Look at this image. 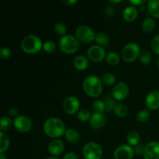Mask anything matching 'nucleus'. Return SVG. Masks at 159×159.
Here are the masks:
<instances>
[{
  "instance_id": "1",
  "label": "nucleus",
  "mask_w": 159,
  "mask_h": 159,
  "mask_svg": "<svg viewBox=\"0 0 159 159\" xmlns=\"http://www.w3.org/2000/svg\"><path fill=\"white\" fill-rule=\"evenodd\" d=\"M43 132L47 136L52 138H59L65 134L66 129L65 124L58 118H49L43 125Z\"/></svg>"
},
{
  "instance_id": "2",
  "label": "nucleus",
  "mask_w": 159,
  "mask_h": 159,
  "mask_svg": "<svg viewBox=\"0 0 159 159\" xmlns=\"http://www.w3.org/2000/svg\"><path fill=\"white\" fill-rule=\"evenodd\" d=\"M82 87L89 96L97 98L102 92V82L96 75H89L84 79Z\"/></svg>"
},
{
  "instance_id": "17",
  "label": "nucleus",
  "mask_w": 159,
  "mask_h": 159,
  "mask_svg": "<svg viewBox=\"0 0 159 159\" xmlns=\"http://www.w3.org/2000/svg\"><path fill=\"white\" fill-rule=\"evenodd\" d=\"M138 10L134 6H128L123 12V18L127 22H133L138 18Z\"/></svg>"
},
{
  "instance_id": "34",
  "label": "nucleus",
  "mask_w": 159,
  "mask_h": 159,
  "mask_svg": "<svg viewBox=\"0 0 159 159\" xmlns=\"http://www.w3.org/2000/svg\"><path fill=\"white\" fill-rule=\"evenodd\" d=\"M56 48H57L56 43L54 41H52V40H48V41H46L43 44V51L47 53H49V54L54 52Z\"/></svg>"
},
{
  "instance_id": "45",
  "label": "nucleus",
  "mask_w": 159,
  "mask_h": 159,
  "mask_svg": "<svg viewBox=\"0 0 159 159\" xmlns=\"http://www.w3.org/2000/svg\"><path fill=\"white\" fill-rule=\"evenodd\" d=\"M156 65H157V67L159 68V57L157 59V61H156Z\"/></svg>"
},
{
  "instance_id": "20",
  "label": "nucleus",
  "mask_w": 159,
  "mask_h": 159,
  "mask_svg": "<svg viewBox=\"0 0 159 159\" xmlns=\"http://www.w3.org/2000/svg\"><path fill=\"white\" fill-rule=\"evenodd\" d=\"M65 138L68 142L71 144H75L80 140V134L79 132L75 129H68L65 131Z\"/></svg>"
},
{
  "instance_id": "40",
  "label": "nucleus",
  "mask_w": 159,
  "mask_h": 159,
  "mask_svg": "<svg viewBox=\"0 0 159 159\" xmlns=\"http://www.w3.org/2000/svg\"><path fill=\"white\" fill-rule=\"evenodd\" d=\"M9 116H12V117L16 118L17 116H18V114H19L18 110H17L16 108H15V107H12V108L9 109Z\"/></svg>"
},
{
  "instance_id": "39",
  "label": "nucleus",
  "mask_w": 159,
  "mask_h": 159,
  "mask_svg": "<svg viewBox=\"0 0 159 159\" xmlns=\"http://www.w3.org/2000/svg\"><path fill=\"white\" fill-rule=\"evenodd\" d=\"M62 159H79V157L75 152H68L63 157Z\"/></svg>"
},
{
  "instance_id": "15",
  "label": "nucleus",
  "mask_w": 159,
  "mask_h": 159,
  "mask_svg": "<svg viewBox=\"0 0 159 159\" xmlns=\"http://www.w3.org/2000/svg\"><path fill=\"white\" fill-rule=\"evenodd\" d=\"M145 104L148 108L150 109V110H158L159 108V92H150L146 96Z\"/></svg>"
},
{
  "instance_id": "32",
  "label": "nucleus",
  "mask_w": 159,
  "mask_h": 159,
  "mask_svg": "<svg viewBox=\"0 0 159 159\" xmlns=\"http://www.w3.org/2000/svg\"><path fill=\"white\" fill-rule=\"evenodd\" d=\"M104 104H105V109L106 112H110L111 110H114V107L116 103H115L114 100L112 97H110V96H107L104 99Z\"/></svg>"
},
{
  "instance_id": "5",
  "label": "nucleus",
  "mask_w": 159,
  "mask_h": 159,
  "mask_svg": "<svg viewBox=\"0 0 159 159\" xmlns=\"http://www.w3.org/2000/svg\"><path fill=\"white\" fill-rule=\"evenodd\" d=\"M140 47L136 43H128L123 48L121 55L124 61L127 63L134 62L140 55Z\"/></svg>"
},
{
  "instance_id": "7",
  "label": "nucleus",
  "mask_w": 159,
  "mask_h": 159,
  "mask_svg": "<svg viewBox=\"0 0 159 159\" xmlns=\"http://www.w3.org/2000/svg\"><path fill=\"white\" fill-rule=\"evenodd\" d=\"M75 35L78 40L83 43H92L96 38V34L93 30L85 25H82L77 28Z\"/></svg>"
},
{
  "instance_id": "10",
  "label": "nucleus",
  "mask_w": 159,
  "mask_h": 159,
  "mask_svg": "<svg viewBox=\"0 0 159 159\" xmlns=\"http://www.w3.org/2000/svg\"><path fill=\"white\" fill-rule=\"evenodd\" d=\"M87 55L90 61L98 63V62L102 61L105 58L106 52L102 47L99 46V45H93L89 48L87 51Z\"/></svg>"
},
{
  "instance_id": "38",
  "label": "nucleus",
  "mask_w": 159,
  "mask_h": 159,
  "mask_svg": "<svg viewBox=\"0 0 159 159\" xmlns=\"http://www.w3.org/2000/svg\"><path fill=\"white\" fill-rule=\"evenodd\" d=\"M144 149H145V146L142 144H139L135 147V148L134 149V153L137 154L138 155H144Z\"/></svg>"
},
{
  "instance_id": "21",
  "label": "nucleus",
  "mask_w": 159,
  "mask_h": 159,
  "mask_svg": "<svg viewBox=\"0 0 159 159\" xmlns=\"http://www.w3.org/2000/svg\"><path fill=\"white\" fill-rule=\"evenodd\" d=\"M95 41L98 43L99 46L107 48L110 43V37L106 33L99 32L96 35Z\"/></svg>"
},
{
  "instance_id": "4",
  "label": "nucleus",
  "mask_w": 159,
  "mask_h": 159,
  "mask_svg": "<svg viewBox=\"0 0 159 159\" xmlns=\"http://www.w3.org/2000/svg\"><path fill=\"white\" fill-rule=\"evenodd\" d=\"M80 47V41L72 35H65L59 41V48L62 52L71 54L78 51Z\"/></svg>"
},
{
  "instance_id": "28",
  "label": "nucleus",
  "mask_w": 159,
  "mask_h": 159,
  "mask_svg": "<svg viewBox=\"0 0 159 159\" xmlns=\"http://www.w3.org/2000/svg\"><path fill=\"white\" fill-rule=\"evenodd\" d=\"M107 62L111 66H115L120 62V56L116 52H110L107 55Z\"/></svg>"
},
{
  "instance_id": "22",
  "label": "nucleus",
  "mask_w": 159,
  "mask_h": 159,
  "mask_svg": "<svg viewBox=\"0 0 159 159\" xmlns=\"http://www.w3.org/2000/svg\"><path fill=\"white\" fill-rule=\"evenodd\" d=\"M9 146V136L4 132H0V154H3L8 150Z\"/></svg>"
},
{
  "instance_id": "46",
  "label": "nucleus",
  "mask_w": 159,
  "mask_h": 159,
  "mask_svg": "<svg viewBox=\"0 0 159 159\" xmlns=\"http://www.w3.org/2000/svg\"><path fill=\"white\" fill-rule=\"evenodd\" d=\"M111 3H120L121 2V1H110Z\"/></svg>"
},
{
  "instance_id": "44",
  "label": "nucleus",
  "mask_w": 159,
  "mask_h": 159,
  "mask_svg": "<svg viewBox=\"0 0 159 159\" xmlns=\"http://www.w3.org/2000/svg\"><path fill=\"white\" fill-rule=\"evenodd\" d=\"M0 159H7V157L4 154H0Z\"/></svg>"
},
{
  "instance_id": "16",
  "label": "nucleus",
  "mask_w": 159,
  "mask_h": 159,
  "mask_svg": "<svg viewBox=\"0 0 159 159\" xmlns=\"http://www.w3.org/2000/svg\"><path fill=\"white\" fill-rule=\"evenodd\" d=\"M90 126L93 129H100L104 127L106 124V118L103 113H93L89 120Z\"/></svg>"
},
{
  "instance_id": "37",
  "label": "nucleus",
  "mask_w": 159,
  "mask_h": 159,
  "mask_svg": "<svg viewBox=\"0 0 159 159\" xmlns=\"http://www.w3.org/2000/svg\"><path fill=\"white\" fill-rule=\"evenodd\" d=\"M0 55L2 59H8L11 56V51L6 47H3L0 50Z\"/></svg>"
},
{
  "instance_id": "30",
  "label": "nucleus",
  "mask_w": 159,
  "mask_h": 159,
  "mask_svg": "<svg viewBox=\"0 0 159 159\" xmlns=\"http://www.w3.org/2000/svg\"><path fill=\"white\" fill-rule=\"evenodd\" d=\"M93 109L96 113H103V112L106 111L104 102L102 100H99V99L94 101V102L93 103Z\"/></svg>"
},
{
  "instance_id": "19",
  "label": "nucleus",
  "mask_w": 159,
  "mask_h": 159,
  "mask_svg": "<svg viewBox=\"0 0 159 159\" xmlns=\"http://www.w3.org/2000/svg\"><path fill=\"white\" fill-rule=\"evenodd\" d=\"M148 14L154 18H159V0H150L148 2Z\"/></svg>"
},
{
  "instance_id": "18",
  "label": "nucleus",
  "mask_w": 159,
  "mask_h": 159,
  "mask_svg": "<svg viewBox=\"0 0 159 159\" xmlns=\"http://www.w3.org/2000/svg\"><path fill=\"white\" fill-rule=\"evenodd\" d=\"M73 65L79 71H85L89 66V60L84 55L76 56L73 61Z\"/></svg>"
},
{
  "instance_id": "35",
  "label": "nucleus",
  "mask_w": 159,
  "mask_h": 159,
  "mask_svg": "<svg viewBox=\"0 0 159 159\" xmlns=\"http://www.w3.org/2000/svg\"><path fill=\"white\" fill-rule=\"evenodd\" d=\"M54 32L56 34H57L58 36H65V34L67 32V27L64 23H58L54 26Z\"/></svg>"
},
{
  "instance_id": "11",
  "label": "nucleus",
  "mask_w": 159,
  "mask_h": 159,
  "mask_svg": "<svg viewBox=\"0 0 159 159\" xmlns=\"http://www.w3.org/2000/svg\"><path fill=\"white\" fill-rule=\"evenodd\" d=\"M134 155V150L130 145H120L115 150V159H132Z\"/></svg>"
},
{
  "instance_id": "33",
  "label": "nucleus",
  "mask_w": 159,
  "mask_h": 159,
  "mask_svg": "<svg viewBox=\"0 0 159 159\" xmlns=\"http://www.w3.org/2000/svg\"><path fill=\"white\" fill-rule=\"evenodd\" d=\"M92 115L90 114V112L88 110L85 109H82V110H79L78 113V119L82 122H85V121L89 120L91 118Z\"/></svg>"
},
{
  "instance_id": "14",
  "label": "nucleus",
  "mask_w": 159,
  "mask_h": 159,
  "mask_svg": "<svg viewBox=\"0 0 159 159\" xmlns=\"http://www.w3.org/2000/svg\"><path fill=\"white\" fill-rule=\"evenodd\" d=\"M48 152L54 157L61 155L65 150V144L60 139H54L48 144Z\"/></svg>"
},
{
  "instance_id": "23",
  "label": "nucleus",
  "mask_w": 159,
  "mask_h": 159,
  "mask_svg": "<svg viewBox=\"0 0 159 159\" xmlns=\"http://www.w3.org/2000/svg\"><path fill=\"white\" fill-rule=\"evenodd\" d=\"M155 20L152 18H147L143 21L141 29L145 33H151L155 28Z\"/></svg>"
},
{
  "instance_id": "6",
  "label": "nucleus",
  "mask_w": 159,
  "mask_h": 159,
  "mask_svg": "<svg viewBox=\"0 0 159 159\" xmlns=\"http://www.w3.org/2000/svg\"><path fill=\"white\" fill-rule=\"evenodd\" d=\"M82 154L85 159H101L102 156V149L96 142H89L84 145Z\"/></svg>"
},
{
  "instance_id": "13",
  "label": "nucleus",
  "mask_w": 159,
  "mask_h": 159,
  "mask_svg": "<svg viewBox=\"0 0 159 159\" xmlns=\"http://www.w3.org/2000/svg\"><path fill=\"white\" fill-rule=\"evenodd\" d=\"M144 159H159V142L152 141L145 146Z\"/></svg>"
},
{
  "instance_id": "26",
  "label": "nucleus",
  "mask_w": 159,
  "mask_h": 159,
  "mask_svg": "<svg viewBox=\"0 0 159 159\" xmlns=\"http://www.w3.org/2000/svg\"><path fill=\"white\" fill-rule=\"evenodd\" d=\"M139 59L142 65H149L152 61V54L148 50H143L140 53Z\"/></svg>"
},
{
  "instance_id": "36",
  "label": "nucleus",
  "mask_w": 159,
  "mask_h": 159,
  "mask_svg": "<svg viewBox=\"0 0 159 159\" xmlns=\"http://www.w3.org/2000/svg\"><path fill=\"white\" fill-rule=\"evenodd\" d=\"M152 48L155 54H157L158 55H159V34L158 35L155 36L152 40Z\"/></svg>"
},
{
  "instance_id": "47",
  "label": "nucleus",
  "mask_w": 159,
  "mask_h": 159,
  "mask_svg": "<svg viewBox=\"0 0 159 159\" xmlns=\"http://www.w3.org/2000/svg\"><path fill=\"white\" fill-rule=\"evenodd\" d=\"M47 159H58V158H57L56 157H49V158H48Z\"/></svg>"
},
{
  "instance_id": "43",
  "label": "nucleus",
  "mask_w": 159,
  "mask_h": 159,
  "mask_svg": "<svg viewBox=\"0 0 159 159\" xmlns=\"http://www.w3.org/2000/svg\"><path fill=\"white\" fill-rule=\"evenodd\" d=\"M62 2L67 5H72V4H75V3H77V1H76V0H71V1H62Z\"/></svg>"
},
{
  "instance_id": "9",
  "label": "nucleus",
  "mask_w": 159,
  "mask_h": 159,
  "mask_svg": "<svg viewBox=\"0 0 159 159\" xmlns=\"http://www.w3.org/2000/svg\"><path fill=\"white\" fill-rule=\"evenodd\" d=\"M80 102L79 100L75 96H68L64 100L62 107L67 114L72 115L77 113L79 110Z\"/></svg>"
},
{
  "instance_id": "25",
  "label": "nucleus",
  "mask_w": 159,
  "mask_h": 159,
  "mask_svg": "<svg viewBox=\"0 0 159 159\" xmlns=\"http://www.w3.org/2000/svg\"><path fill=\"white\" fill-rule=\"evenodd\" d=\"M127 141L130 146L136 147L140 142V135L137 131L129 132L127 136Z\"/></svg>"
},
{
  "instance_id": "8",
  "label": "nucleus",
  "mask_w": 159,
  "mask_h": 159,
  "mask_svg": "<svg viewBox=\"0 0 159 159\" xmlns=\"http://www.w3.org/2000/svg\"><path fill=\"white\" fill-rule=\"evenodd\" d=\"M13 125L16 130L20 133H27L32 128V121L28 116L20 115L14 119Z\"/></svg>"
},
{
  "instance_id": "24",
  "label": "nucleus",
  "mask_w": 159,
  "mask_h": 159,
  "mask_svg": "<svg viewBox=\"0 0 159 159\" xmlns=\"http://www.w3.org/2000/svg\"><path fill=\"white\" fill-rule=\"evenodd\" d=\"M113 110H114L116 116L120 118L125 117V116H127V113H128V110H127V107L124 104L121 103V102L116 103Z\"/></svg>"
},
{
  "instance_id": "42",
  "label": "nucleus",
  "mask_w": 159,
  "mask_h": 159,
  "mask_svg": "<svg viewBox=\"0 0 159 159\" xmlns=\"http://www.w3.org/2000/svg\"><path fill=\"white\" fill-rule=\"evenodd\" d=\"M129 2L132 5H137V6H140V5L143 4L144 2V1H129Z\"/></svg>"
},
{
  "instance_id": "3",
  "label": "nucleus",
  "mask_w": 159,
  "mask_h": 159,
  "mask_svg": "<svg viewBox=\"0 0 159 159\" xmlns=\"http://www.w3.org/2000/svg\"><path fill=\"white\" fill-rule=\"evenodd\" d=\"M22 50L29 54H34L38 53L43 48V43L40 37L36 35L26 36L21 42Z\"/></svg>"
},
{
  "instance_id": "27",
  "label": "nucleus",
  "mask_w": 159,
  "mask_h": 159,
  "mask_svg": "<svg viewBox=\"0 0 159 159\" xmlns=\"http://www.w3.org/2000/svg\"><path fill=\"white\" fill-rule=\"evenodd\" d=\"M12 120L9 116H2L1 118V122H0V130L1 131L4 132L9 130L12 127Z\"/></svg>"
},
{
  "instance_id": "31",
  "label": "nucleus",
  "mask_w": 159,
  "mask_h": 159,
  "mask_svg": "<svg viewBox=\"0 0 159 159\" xmlns=\"http://www.w3.org/2000/svg\"><path fill=\"white\" fill-rule=\"evenodd\" d=\"M150 112L148 110H141L136 116V120L140 123L146 122L150 117Z\"/></svg>"
},
{
  "instance_id": "41",
  "label": "nucleus",
  "mask_w": 159,
  "mask_h": 159,
  "mask_svg": "<svg viewBox=\"0 0 159 159\" xmlns=\"http://www.w3.org/2000/svg\"><path fill=\"white\" fill-rule=\"evenodd\" d=\"M114 9H113V7H112V6H108V7L106 9V14H107L108 16H113V15H114Z\"/></svg>"
},
{
  "instance_id": "12",
  "label": "nucleus",
  "mask_w": 159,
  "mask_h": 159,
  "mask_svg": "<svg viewBox=\"0 0 159 159\" xmlns=\"http://www.w3.org/2000/svg\"><path fill=\"white\" fill-rule=\"evenodd\" d=\"M112 93L115 99L118 101L124 100L128 96L129 88L124 82H120L113 87Z\"/></svg>"
},
{
  "instance_id": "29",
  "label": "nucleus",
  "mask_w": 159,
  "mask_h": 159,
  "mask_svg": "<svg viewBox=\"0 0 159 159\" xmlns=\"http://www.w3.org/2000/svg\"><path fill=\"white\" fill-rule=\"evenodd\" d=\"M115 81H116V78L112 73H105L102 77V83L106 85H108V86L113 85Z\"/></svg>"
}]
</instances>
